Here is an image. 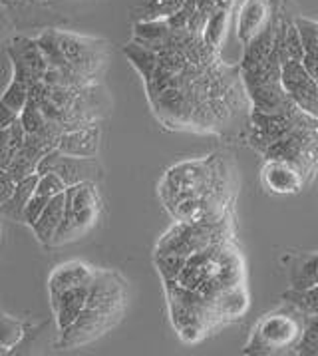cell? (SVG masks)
I'll use <instances>...</instances> for the list:
<instances>
[{"label":"cell","mask_w":318,"mask_h":356,"mask_svg":"<svg viewBox=\"0 0 318 356\" xmlns=\"http://www.w3.org/2000/svg\"><path fill=\"white\" fill-rule=\"evenodd\" d=\"M289 267L290 289H308L318 285V253H301V255L283 259Z\"/></svg>","instance_id":"obj_17"},{"label":"cell","mask_w":318,"mask_h":356,"mask_svg":"<svg viewBox=\"0 0 318 356\" xmlns=\"http://www.w3.org/2000/svg\"><path fill=\"white\" fill-rule=\"evenodd\" d=\"M294 355L317 356L318 355V316L317 314H306L304 328L301 339L294 346Z\"/></svg>","instance_id":"obj_23"},{"label":"cell","mask_w":318,"mask_h":356,"mask_svg":"<svg viewBox=\"0 0 318 356\" xmlns=\"http://www.w3.org/2000/svg\"><path fill=\"white\" fill-rule=\"evenodd\" d=\"M36 173H54L66 184V187L78 186L84 181H98L101 177V165L96 157H78L52 149L38 161Z\"/></svg>","instance_id":"obj_8"},{"label":"cell","mask_w":318,"mask_h":356,"mask_svg":"<svg viewBox=\"0 0 318 356\" xmlns=\"http://www.w3.org/2000/svg\"><path fill=\"white\" fill-rule=\"evenodd\" d=\"M124 54L142 74L151 108L167 128L213 131L241 102L239 68L225 66L219 52L187 29H169L156 48L131 40Z\"/></svg>","instance_id":"obj_1"},{"label":"cell","mask_w":318,"mask_h":356,"mask_svg":"<svg viewBox=\"0 0 318 356\" xmlns=\"http://www.w3.org/2000/svg\"><path fill=\"white\" fill-rule=\"evenodd\" d=\"M94 267H90L82 261H70L56 267L50 279H48V291H50V300L60 297L64 291L74 289L80 285H90L94 279Z\"/></svg>","instance_id":"obj_13"},{"label":"cell","mask_w":318,"mask_h":356,"mask_svg":"<svg viewBox=\"0 0 318 356\" xmlns=\"http://www.w3.org/2000/svg\"><path fill=\"white\" fill-rule=\"evenodd\" d=\"M8 353H10V350H8V348H4V346H2V344H0V356L8 355Z\"/></svg>","instance_id":"obj_31"},{"label":"cell","mask_w":318,"mask_h":356,"mask_svg":"<svg viewBox=\"0 0 318 356\" xmlns=\"http://www.w3.org/2000/svg\"><path fill=\"white\" fill-rule=\"evenodd\" d=\"M12 30H15V22H12L10 15H8V10L0 4V42L6 40Z\"/></svg>","instance_id":"obj_29"},{"label":"cell","mask_w":318,"mask_h":356,"mask_svg":"<svg viewBox=\"0 0 318 356\" xmlns=\"http://www.w3.org/2000/svg\"><path fill=\"white\" fill-rule=\"evenodd\" d=\"M6 56L10 58L12 64V78L26 82L28 86L42 82L48 70V62L42 56L36 40L26 36H16L6 48Z\"/></svg>","instance_id":"obj_10"},{"label":"cell","mask_w":318,"mask_h":356,"mask_svg":"<svg viewBox=\"0 0 318 356\" xmlns=\"http://www.w3.org/2000/svg\"><path fill=\"white\" fill-rule=\"evenodd\" d=\"M34 191L36 193H42L46 197H54V195L66 191V184L60 179L58 175H54V173H40Z\"/></svg>","instance_id":"obj_26"},{"label":"cell","mask_w":318,"mask_h":356,"mask_svg":"<svg viewBox=\"0 0 318 356\" xmlns=\"http://www.w3.org/2000/svg\"><path fill=\"white\" fill-rule=\"evenodd\" d=\"M243 259L231 239H223L191 253L185 259L183 269L175 277V283L213 299L221 291L243 285Z\"/></svg>","instance_id":"obj_4"},{"label":"cell","mask_w":318,"mask_h":356,"mask_svg":"<svg viewBox=\"0 0 318 356\" xmlns=\"http://www.w3.org/2000/svg\"><path fill=\"white\" fill-rule=\"evenodd\" d=\"M30 96V86L26 82H20V80H16L12 78L10 80V84L8 88L4 90V94L0 96V102L6 106V108H10L16 115L22 112V108L26 106V102H28Z\"/></svg>","instance_id":"obj_24"},{"label":"cell","mask_w":318,"mask_h":356,"mask_svg":"<svg viewBox=\"0 0 318 356\" xmlns=\"http://www.w3.org/2000/svg\"><path fill=\"white\" fill-rule=\"evenodd\" d=\"M260 181L265 189L278 195L296 193L304 186L303 173L285 159H267L265 168L260 171Z\"/></svg>","instance_id":"obj_11"},{"label":"cell","mask_w":318,"mask_h":356,"mask_svg":"<svg viewBox=\"0 0 318 356\" xmlns=\"http://www.w3.org/2000/svg\"><path fill=\"white\" fill-rule=\"evenodd\" d=\"M18 120H20V124H22V128H24L26 134H34V131H38L46 124L42 110H40V106L36 104V100L32 96H28V102L22 108V112L18 114Z\"/></svg>","instance_id":"obj_25"},{"label":"cell","mask_w":318,"mask_h":356,"mask_svg":"<svg viewBox=\"0 0 318 356\" xmlns=\"http://www.w3.org/2000/svg\"><path fill=\"white\" fill-rule=\"evenodd\" d=\"M130 297L126 279L116 271L96 269L90 283V293L84 311L74 321L72 327L62 330L60 348H74L100 339L103 332L116 327L124 316Z\"/></svg>","instance_id":"obj_3"},{"label":"cell","mask_w":318,"mask_h":356,"mask_svg":"<svg viewBox=\"0 0 318 356\" xmlns=\"http://www.w3.org/2000/svg\"><path fill=\"white\" fill-rule=\"evenodd\" d=\"M281 86L299 110L318 118V82L304 68L303 60L287 58L281 66Z\"/></svg>","instance_id":"obj_9"},{"label":"cell","mask_w":318,"mask_h":356,"mask_svg":"<svg viewBox=\"0 0 318 356\" xmlns=\"http://www.w3.org/2000/svg\"><path fill=\"white\" fill-rule=\"evenodd\" d=\"M87 293H90V285H80L64 291L60 297L52 299V311L56 314V325H58L60 332L72 327L74 321L80 316L84 311L87 300Z\"/></svg>","instance_id":"obj_15"},{"label":"cell","mask_w":318,"mask_h":356,"mask_svg":"<svg viewBox=\"0 0 318 356\" xmlns=\"http://www.w3.org/2000/svg\"><path fill=\"white\" fill-rule=\"evenodd\" d=\"M101 213V200L96 184L84 181L78 186L66 187L64 191V217L52 247L80 239L96 225Z\"/></svg>","instance_id":"obj_6"},{"label":"cell","mask_w":318,"mask_h":356,"mask_svg":"<svg viewBox=\"0 0 318 356\" xmlns=\"http://www.w3.org/2000/svg\"><path fill=\"white\" fill-rule=\"evenodd\" d=\"M62 217H64V193H58L48 201L40 217L30 225L36 239L46 247H52V241L62 225Z\"/></svg>","instance_id":"obj_16"},{"label":"cell","mask_w":318,"mask_h":356,"mask_svg":"<svg viewBox=\"0 0 318 356\" xmlns=\"http://www.w3.org/2000/svg\"><path fill=\"white\" fill-rule=\"evenodd\" d=\"M16 118H18V115H16L10 108H6V106L0 102V128H8Z\"/></svg>","instance_id":"obj_30"},{"label":"cell","mask_w":318,"mask_h":356,"mask_svg":"<svg viewBox=\"0 0 318 356\" xmlns=\"http://www.w3.org/2000/svg\"><path fill=\"white\" fill-rule=\"evenodd\" d=\"M26 323L12 318V316H6V314H0V344L8 350L16 348L20 342L24 341L26 337Z\"/></svg>","instance_id":"obj_21"},{"label":"cell","mask_w":318,"mask_h":356,"mask_svg":"<svg viewBox=\"0 0 318 356\" xmlns=\"http://www.w3.org/2000/svg\"><path fill=\"white\" fill-rule=\"evenodd\" d=\"M285 302L294 305L301 313L317 314L318 316V285L308 286V289H290L289 293L283 295Z\"/></svg>","instance_id":"obj_22"},{"label":"cell","mask_w":318,"mask_h":356,"mask_svg":"<svg viewBox=\"0 0 318 356\" xmlns=\"http://www.w3.org/2000/svg\"><path fill=\"white\" fill-rule=\"evenodd\" d=\"M24 138H26V131L18 118L8 128H0V168L2 170H6V165L12 161V157L20 152Z\"/></svg>","instance_id":"obj_20"},{"label":"cell","mask_w":318,"mask_h":356,"mask_svg":"<svg viewBox=\"0 0 318 356\" xmlns=\"http://www.w3.org/2000/svg\"><path fill=\"white\" fill-rule=\"evenodd\" d=\"M52 200V197H46V195H42V193H32V197L28 200V203H26V207H24V215H22V223H26V225H32L38 217H40V213L44 211V207L48 205V201Z\"/></svg>","instance_id":"obj_27"},{"label":"cell","mask_w":318,"mask_h":356,"mask_svg":"<svg viewBox=\"0 0 318 356\" xmlns=\"http://www.w3.org/2000/svg\"><path fill=\"white\" fill-rule=\"evenodd\" d=\"M56 34L68 70L92 82L108 62V42L64 30H56Z\"/></svg>","instance_id":"obj_7"},{"label":"cell","mask_w":318,"mask_h":356,"mask_svg":"<svg viewBox=\"0 0 318 356\" xmlns=\"http://www.w3.org/2000/svg\"><path fill=\"white\" fill-rule=\"evenodd\" d=\"M269 22V0H241L237 6V38L245 46Z\"/></svg>","instance_id":"obj_12"},{"label":"cell","mask_w":318,"mask_h":356,"mask_svg":"<svg viewBox=\"0 0 318 356\" xmlns=\"http://www.w3.org/2000/svg\"><path fill=\"white\" fill-rule=\"evenodd\" d=\"M58 152L78 157H98L100 152V128L86 126V128L68 129L60 136Z\"/></svg>","instance_id":"obj_14"},{"label":"cell","mask_w":318,"mask_h":356,"mask_svg":"<svg viewBox=\"0 0 318 356\" xmlns=\"http://www.w3.org/2000/svg\"><path fill=\"white\" fill-rule=\"evenodd\" d=\"M183 0H140L130 8L133 22H151V20H165L174 16L181 8Z\"/></svg>","instance_id":"obj_19"},{"label":"cell","mask_w":318,"mask_h":356,"mask_svg":"<svg viewBox=\"0 0 318 356\" xmlns=\"http://www.w3.org/2000/svg\"><path fill=\"white\" fill-rule=\"evenodd\" d=\"M159 195L177 221L225 219L229 173L219 156L177 163L159 184Z\"/></svg>","instance_id":"obj_2"},{"label":"cell","mask_w":318,"mask_h":356,"mask_svg":"<svg viewBox=\"0 0 318 356\" xmlns=\"http://www.w3.org/2000/svg\"><path fill=\"white\" fill-rule=\"evenodd\" d=\"M36 181H38V173H30L26 177H22L20 181H16L15 191L10 195V200L0 205V215L22 223V215H24V207L32 197L34 189H36Z\"/></svg>","instance_id":"obj_18"},{"label":"cell","mask_w":318,"mask_h":356,"mask_svg":"<svg viewBox=\"0 0 318 356\" xmlns=\"http://www.w3.org/2000/svg\"><path fill=\"white\" fill-rule=\"evenodd\" d=\"M304 318L306 314L301 313L294 305H290L289 311H276V313L262 316L253 330L251 341L246 342L243 353L245 355H276V353L294 348L303 334Z\"/></svg>","instance_id":"obj_5"},{"label":"cell","mask_w":318,"mask_h":356,"mask_svg":"<svg viewBox=\"0 0 318 356\" xmlns=\"http://www.w3.org/2000/svg\"><path fill=\"white\" fill-rule=\"evenodd\" d=\"M15 187H16V181L12 179V175H10L6 170H2V168H0V205L10 200V195H12Z\"/></svg>","instance_id":"obj_28"},{"label":"cell","mask_w":318,"mask_h":356,"mask_svg":"<svg viewBox=\"0 0 318 356\" xmlns=\"http://www.w3.org/2000/svg\"><path fill=\"white\" fill-rule=\"evenodd\" d=\"M0 314H2V313H0Z\"/></svg>","instance_id":"obj_32"}]
</instances>
